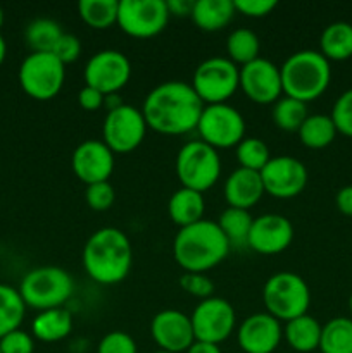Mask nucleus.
Segmentation results:
<instances>
[{
    "instance_id": "46",
    "label": "nucleus",
    "mask_w": 352,
    "mask_h": 353,
    "mask_svg": "<svg viewBox=\"0 0 352 353\" xmlns=\"http://www.w3.org/2000/svg\"><path fill=\"white\" fill-rule=\"evenodd\" d=\"M186 353H221V348L219 345L206 343V341H193V345L186 350Z\"/></svg>"
},
{
    "instance_id": "44",
    "label": "nucleus",
    "mask_w": 352,
    "mask_h": 353,
    "mask_svg": "<svg viewBox=\"0 0 352 353\" xmlns=\"http://www.w3.org/2000/svg\"><path fill=\"white\" fill-rule=\"evenodd\" d=\"M335 203H337V209L342 214L352 217V185L338 190L337 196H335Z\"/></svg>"
},
{
    "instance_id": "11",
    "label": "nucleus",
    "mask_w": 352,
    "mask_h": 353,
    "mask_svg": "<svg viewBox=\"0 0 352 353\" xmlns=\"http://www.w3.org/2000/svg\"><path fill=\"white\" fill-rule=\"evenodd\" d=\"M197 131L200 140L213 148L237 147L245 138V119L235 107L214 103L204 107Z\"/></svg>"
},
{
    "instance_id": "38",
    "label": "nucleus",
    "mask_w": 352,
    "mask_h": 353,
    "mask_svg": "<svg viewBox=\"0 0 352 353\" xmlns=\"http://www.w3.org/2000/svg\"><path fill=\"white\" fill-rule=\"evenodd\" d=\"M179 286L188 295H193L202 300L211 299L214 293V283L202 272H185L179 278Z\"/></svg>"
},
{
    "instance_id": "40",
    "label": "nucleus",
    "mask_w": 352,
    "mask_h": 353,
    "mask_svg": "<svg viewBox=\"0 0 352 353\" xmlns=\"http://www.w3.org/2000/svg\"><path fill=\"white\" fill-rule=\"evenodd\" d=\"M35 341L26 331H10L3 338H0V352L2 353H33Z\"/></svg>"
},
{
    "instance_id": "16",
    "label": "nucleus",
    "mask_w": 352,
    "mask_h": 353,
    "mask_svg": "<svg viewBox=\"0 0 352 353\" xmlns=\"http://www.w3.org/2000/svg\"><path fill=\"white\" fill-rule=\"evenodd\" d=\"M240 88L248 100L261 105L280 100L283 93L282 72L268 59H255L240 68Z\"/></svg>"
},
{
    "instance_id": "23",
    "label": "nucleus",
    "mask_w": 352,
    "mask_h": 353,
    "mask_svg": "<svg viewBox=\"0 0 352 353\" xmlns=\"http://www.w3.org/2000/svg\"><path fill=\"white\" fill-rule=\"evenodd\" d=\"M204 210H206V200L202 193L183 186L173 193L168 203L169 217L179 228H186L202 221Z\"/></svg>"
},
{
    "instance_id": "50",
    "label": "nucleus",
    "mask_w": 352,
    "mask_h": 353,
    "mask_svg": "<svg viewBox=\"0 0 352 353\" xmlns=\"http://www.w3.org/2000/svg\"><path fill=\"white\" fill-rule=\"evenodd\" d=\"M154 353H169V352H162V350H157V352H154Z\"/></svg>"
},
{
    "instance_id": "48",
    "label": "nucleus",
    "mask_w": 352,
    "mask_h": 353,
    "mask_svg": "<svg viewBox=\"0 0 352 353\" xmlns=\"http://www.w3.org/2000/svg\"><path fill=\"white\" fill-rule=\"evenodd\" d=\"M349 312H351V319H352V293L349 296Z\"/></svg>"
},
{
    "instance_id": "41",
    "label": "nucleus",
    "mask_w": 352,
    "mask_h": 353,
    "mask_svg": "<svg viewBox=\"0 0 352 353\" xmlns=\"http://www.w3.org/2000/svg\"><path fill=\"white\" fill-rule=\"evenodd\" d=\"M52 54L62 62V64H71L81 54V43H79L78 37L71 33H62V37L59 38V41L55 43Z\"/></svg>"
},
{
    "instance_id": "9",
    "label": "nucleus",
    "mask_w": 352,
    "mask_h": 353,
    "mask_svg": "<svg viewBox=\"0 0 352 353\" xmlns=\"http://www.w3.org/2000/svg\"><path fill=\"white\" fill-rule=\"evenodd\" d=\"M192 88L207 105L226 103L240 88V69L228 57H211L197 65Z\"/></svg>"
},
{
    "instance_id": "5",
    "label": "nucleus",
    "mask_w": 352,
    "mask_h": 353,
    "mask_svg": "<svg viewBox=\"0 0 352 353\" xmlns=\"http://www.w3.org/2000/svg\"><path fill=\"white\" fill-rule=\"evenodd\" d=\"M75 292V283L68 271L55 265L31 269L26 272L19 285L21 299L26 307L40 312L59 309L71 299Z\"/></svg>"
},
{
    "instance_id": "25",
    "label": "nucleus",
    "mask_w": 352,
    "mask_h": 353,
    "mask_svg": "<svg viewBox=\"0 0 352 353\" xmlns=\"http://www.w3.org/2000/svg\"><path fill=\"white\" fill-rule=\"evenodd\" d=\"M321 324L309 314L289 321L285 327V338L290 348L299 353H311L320 348Z\"/></svg>"
},
{
    "instance_id": "31",
    "label": "nucleus",
    "mask_w": 352,
    "mask_h": 353,
    "mask_svg": "<svg viewBox=\"0 0 352 353\" xmlns=\"http://www.w3.org/2000/svg\"><path fill=\"white\" fill-rule=\"evenodd\" d=\"M117 0H81L78 3L79 17L93 30H107L117 24Z\"/></svg>"
},
{
    "instance_id": "26",
    "label": "nucleus",
    "mask_w": 352,
    "mask_h": 353,
    "mask_svg": "<svg viewBox=\"0 0 352 353\" xmlns=\"http://www.w3.org/2000/svg\"><path fill=\"white\" fill-rule=\"evenodd\" d=\"M321 54L328 61H347L352 57V24L345 21L328 24L320 38Z\"/></svg>"
},
{
    "instance_id": "10",
    "label": "nucleus",
    "mask_w": 352,
    "mask_h": 353,
    "mask_svg": "<svg viewBox=\"0 0 352 353\" xmlns=\"http://www.w3.org/2000/svg\"><path fill=\"white\" fill-rule=\"evenodd\" d=\"M147 133V123L140 109L128 103L110 107L104 119L102 138L104 143L113 154H130L140 147Z\"/></svg>"
},
{
    "instance_id": "45",
    "label": "nucleus",
    "mask_w": 352,
    "mask_h": 353,
    "mask_svg": "<svg viewBox=\"0 0 352 353\" xmlns=\"http://www.w3.org/2000/svg\"><path fill=\"white\" fill-rule=\"evenodd\" d=\"M168 10L169 14H176V16H190L192 14L193 2H188V0H169Z\"/></svg>"
},
{
    "instance_id": "7",
    "label": "nucleus",
    "mask_w": 352,
    "mask_h": 353,
    "mask_svg": "<svg viewBox=\"0 0 352 353\" xmlns=\"http://www.w3.org/2000/svg\"><path fill=\"white\" fill-rule=\"evenodd\" d=\"M176 176L183 188L204 193L216 185L221 176V159L216 148L202 140H192L176 154Z\"/></svg>"
},
{
    "instance_id": "14",
    "label": "nucleus",
    "mask_w": 352,
    "mask_h": 353,
    "mask_svg": "<svg viewBox=\"0 0 352 353\" xmlns=\"http://www.w3.org/2000/svg\"><path fill=\"white\" fill-rule=\"evenodd\" d=\"M131 78L130 59L119 50H100L86 62V86L99 90L106 97L119 92Z\"/></svg>"
},
{
    "instance_id": "28",
    "label": "nucleus",
    "mask_w": 352,
    "mask_h": 353,
    "mask_svg": "<svg viewBox=\"0 0 352 353\" xmlns=\"http://www.w3.org/2000/svg\"><path fill=\"white\" fill-rule=\"evenodd\" d=\"M26 314V303L19 290L0 283V338L19 330Z\"/></svg>"
},
{
    "instance_id": "47",
    "label": "nucleus",
    "mask_w": 352,
    "mask_h": 353,
    "mask_svg": "<svg viewBox=\"0 0 352 353\" xmlns=\"http://www.w3.org/2000/svg\"><path fill=\"white\" fill-rule=\"evenodd\" d=\"M6 54H7V43L6 40H3L2 34H0V64H2L3 59H6Z\"/></svg>"
},
{
    "instance_id": "49",
    "label": "nucleus",
    "mask_w": 352,
    "mask_h": 353,
    "mask_svg": "<svg viewBox=\"0 0 352 353\" xmlns=\"http://www.w3.org/2000/svg\"><path fill=\"white\" fill-rule=\"evenodd\" d=\"M2 24H3V10L2 7H0V28H2Z\"/></svg>"
},
{
    "instance_id": "43",
    "label": "nucleus",
    "mask_w": 352,
    "mask_h": 353,
    "mask_svg": "<svg viewBox=\"0 0 352 353\" xmlns=\"http://www.w3.org/2000/svg\"><path fill=\"white\" fill-rule=\"evenodd\" d=\"M104 100H106V95L100 93L99 90L92 88V86L85 85L78 93L79 107L88 110V112H92V110H99L100 107L104 105Z\"/></svg>"
},
{
    "instance_id": "36",
    "label": "nucleus",
    "mask_w": 352,
    "mask_h": 353,
    "mask_svg": "<svg viewBox=\"0 0 352 353\" xmlns=\"http://www.w3.org/2000/svg\"><path fill=\"white\" fill-rule=\"evenodd\" d=\"M338 133L352 138V88L345 90L333 103L330 114Z\"/></svg>"
},
{
    "instance_id": "39",
    "label": "nucleus",
    "mask_w": 352,
    "mask_h": 353,
    "mask_svg": "<svg viewBox=\"0 0 352 353\" xmlns=\"http://www.w3.org/2000/svg\"><path fill=\"white\" fill-rule=\"evenodd\" d=\"M97 353H138L133 338L124 331H110L100 340Z\"/></svg>"
},
{
    "instance_id": "20",
    "label": "nucleus",
    "mask_w": 352,
    "mask_h": 353,
    "mask_svg": "<svg viewBox=\"0 0 352 353\" xmlns=\"http://www.w3.org/2000/svg\"><path fill=\"white\" fill-rule=\"evenodd\" d=\"M283 330L278 319L268 312L248 316L237 331V343L245 353H273L282 341Z\"/></svg>"
},
{
    "instance_id": "2",
    "label": "nucleus",
    "mask_w": 352,
    "mask_h": 353,
    "mask_svg": "<svg viewBox=\"0 0 352 353\" xmlns=\"http://www.w3.org/2000/svg\"><path fill=\"white\" fill-rule=\"evenodd\" d=\"M131 264V241L117 228H102L86 240L83 248V268L95 283L117 285L130 274Z\"/></svg>"
},
{
    "instance_id": "24",
    "label": "nucleus",
    "mask_w": 352,
    "mask_h": 353,
    "mask_svg": "<svg viewBox=\"0 0 352 353\" xmlns=\"http://www.w3.org/2000/svg\"><path fill=\"white\" fill-rule=\"evenodd\" d=\"M33 336L45 343H55L64 338H68L72 331V316L69 310L50 309L38 314L31 323Z\"/></svg>"
},
{
    "instance_id": "33",
    "label": "nucleus",
    "mask_w": 352,
    "mask_h": 353,
    "mask_svg": "<svg viewBox=\"0 0 352 353\" xmlns=\"http://www.w3.org/2000/svg\"><path fill=\"white\" fill-rule=\"evenodd\" d=\"M62 33L64 31L61 30L59 23L40 17V19H35L28 24L24 37H26L28 45L33 52H52Z\"/></svg>"
},
{
    "instance_id": "27",
    "label": "nucleus",
    "mask_w": 352,
    "mask_h": 353,
    "mask_svg": "<svg viewBox=\"0 0 352 353\" xmlns=\"http://www.w3.org/2000/svg\"><path fill=\"white\" fill-rule=\"evenodd\" d=\"M297 133H299V138L304 147L320 150V148L328 147L335 140L338 131L330 116L314 114V116L306 117V121H304Z\"/></svg>"
},
{
    "instance_id": "6",
    "label": "nucleus",
    "mask_w": 352,
    "mask_h": 353,
    "mask_svg": "<svg viewBox=\"0 0 352 353\" xmlns=\"http://www.w3.org/2000/svg\"><path fill=\"white\" fill-rule=\"evenodd\" d=\"M262 300L268 314L275 319L289 323L307 314L311 292L307 283L295 272H276L266 281Z\"/></svg>"
},
{
    "instance_id": "29",
    "label": "nucleus",
    "mask_w": 352,
    "mask_h": 353,
    "mask_svg": "<svg viewBox=\"0 0 352 353\" xmlns=\"http://www.w3.org/2000/svg\"><path fill=\"white\" fill-rule=\"evenodd\" d=\"M321 353H352V319L333 317L321 327Z\"/></svg>"
},
{
    "instance_id": "18",
    "label": "nucleus",
    "mask_w": 352,
    "mask_h": 353,
    "mask_svg": "<svg viewBox=\"0 0 352 353\" xmlns=\"http://www.w3.org/2000/svg\"><path fill=\"white\" fill-rule=\"evenodd\" d=\"M293 240V226L285 216L262 214L252 221L247 247L261 255L285 252Z\"/></svg>"
},
{
    "instance_id": "12",
    "label": "nucleus",
    "mask_w": 352,
    "mask_h": 353,
    "mask_svg": "<svg viewBox=\"0 0 352 353\" xmlns=\"http://www.w3.org/2000/svg\"><path fill=\"white\" fill-rule=\"evenodd\" d=\"M164 0H121L117 24L133 38H152L161 33L169 19Z\"/></svg>"
},
{
    "instance_id": "13",
    "label": "nucleus",
    "mask_w": 352,
    "mask_h": 353,
    "mask_svg": "<svg viewBox=\"0 0 352 353\" xmlns=\"http://www.w3.org/2000/svg\"><path fill=\"white\" fill-rule=\"evenodd\" d=\"M190 321H192L195 341L219 345L233 333L237 316L228 300L211 296L195 307Z\"/></svg>"
},
{
    "instance_id": "51",
    "label": "nucleus",
    "mask_w": 352,
    "mask_h": 353,
    "mask_svg": "<svg viewBox=\"0 0 352 353\" xmlns=\"http://www.w3.org/2000/svg\"><path fill=\"white\" fill-rule=\"evenodd\" d=\"M0 353H2V352H0Z\"/></svg>"
},
{
    "instance_id": "37",
    "label": "nucleus",
    "mask_w": 352,
    "mask_h": 353,
    "mask_svg": "<svg viewBox=\"0 0 352 353\" xmlns=\"http://www.w3.org/2000/svg\"><path fill=\"white\" fill-rule=\"evenodd\" d=\"M86 205L92 210H97V212H104V210L110 209L114 203V199H116V193H114V188L110 186L109 181L95 183V185L86 186Z\"/></svg>"
},
{
    "instance_id": "22",
    "label": "nucleus",
    "mask_w": 352,
    "mask_h": 353,
    "mask_svg": "<svg viewBox=\"0 0 352 353\" xmlns=\"http://www.w3.org/2000/svg\"><path fill=\"white\" fill-rule=\"evenodd\" d=\"M235 6L231 0H197L192 7V21L202 31H219L230 24L235 16Z\"/></svg>"
},
{
    "instance_id": "8",
    "label": "nucleus",
    "mask_w": 352,
    "mask_h": 353,
    "mask_svg": "<svg viewBox=\"0 0 352 353\" xmlns=\"http://www.w3.org/2000/svg\"><path fill=\"white\" fill-rule=\"evenodd\" d=\"M19 85L35 100H52L62 90L66 65L52 52H31L19 65Z\"/></svg>"
},
{
    "instance_id": "42",
    "label": "nucleus",
    "mask_w": 352,
    "mask_h": 353,
    "mask_svg": "<svg viewBox=\"0 0 352 353\" xmlns=\"http://www.w3.org/2000/svg\"><path fill=\"white\" fill-rule=\"evenodd\" d=\"M235 10L247 17H264L275 10V0H235Z\"/></svg>"
},
{
    "instance_id": "17",
    "label": "nucleus",
    "mask_w": 352,
    "mask_h": 353,
    "mask_svg": "<svg viewBox=\"0 0 352 353\" xmlns=\"http://www.w3.org/2000/svg\"><path fill=\"white\" fill-rule=\"evenodd\" d=\"M150 334L159 350L169 353L186 352L195 341L190 316L175 309L161 310L152 317Z\"/></svg>"
},
{
    "instance_id": "3",
    "label": "nucleus",
    "mask_w": 352,
    "mask_h": 353,
    "mask_svg": "<svg viewBox=\"0 0 352 353\" xmlns=\"http://www.w3.org/2000/svg\"><path fill=\"white\" fill-rule=\"evenodd\" d=\"M231 247L214 221L202 219L179 228L173 241L175 261L185 272H202L216 268L226 259Z\"/></svg>"
},
{
    "instance_id": "32",
    "label": "nucleus",
    "mask_w": 352,
    "mask_h": 353,
    "mask_svg": "<svg viewBox=\"0 0 352 353\" xmlns=\"http://www.w3.org/2000/svg\"><path fill=\"white\" fill-rule=\"evenodd\" d=\"M259 50H261L259 37L247 28L231 31L226 40L228 59L235 64H251L252 61L259 59Z\"/></svg>"
},
{
    "instance_id": "35",
    "label": "nucleus",
    "mask_w": 352,
    "mask_h": 353,
    "mask_svg": "<svg viewBox=\"0 0 352 353\" xmlns=\"http://www.w3.org/2000/svg\"><path fill=\"white\" fill-rule=\"evenodd\" d=\"M268 145L259 138H244L237 145V161L240 168L248 169V171L261 172L262 168L269 162Z\"/></svg>"
},
{
    "instance_id": "15",
    "label": "nucleus",
    "mask_w": 352,
    "mask_h": 353,
    "mask_svg": "<svg viewBox=\"0 0 352 353\" xmlns=\"http://www.w3.org/2000/svg\"><path fill=\"white\" fill-rule=\"evenodd\" d=\"M259 174L264 193L275 199H293L300 195L307 185V169L304 162L289 155L269 159Z\"/></svg>"
},
{
    "instance_id": "30",
    "label": "nucleus",
    "mask_w": 352,
    "mask_h": 353,
    "mask_svg": "<svg viewBox=\"0 0 352 353\" xmlns=\"http://www.w3.org/2000/svg\"><path fill=\"white\" fill-rule=\"evenodd\" d=\"M252 221H254V217L248 214V210L228 207L221 212L217 226L226 236L230 247H247Z\"/></svg>"
},
{
    "instance_id": "1",
    "label": "nucleus",
    "mask_w": 352,
    "mask_h": 353,
    "mask_svg": "<svg viewBox=\"0 0 352 353\" xmlns=\"http://www.w3.org/2000/svg\"><path fill=\"white\" fill-rule=\"evenodd\" d=\"M204 107L190 83L166 81L145 97L141 114L147 128L171 137L197 130Z\"/></svg>"
},
{
    "instance_id": "34",
    "label": "nucleus",
    "mask_w": 352,
    "mask_h": 353,
    "mask_svg": "<svg viewBox=\"0 0 352 353\" xmlns=\"http://www.w3.org/2000/svg\"><path fill=\"white\" fill-rule=\"evenodd\" d=\"M307 117V107L290 97H282L273 107V121L283 131H299Z\"/></svg>"
},
{
    "instance_id": "4",
    "label": "nucleus",
    "mask_w": 352,
    "mask_h": 353,
    "mask_svg": "<svg viewBox=\"0 0 352 353\" xmlns=\"http://www.w3.org/2000/svg\"><path fill=\"white\" fill-rule=\"evenodd\" d=\"M280 72L283 93L304 103L320 99L326 92L331 79L330 61L316 50H300L292 54L283 62Z\"/></svg>"
},
{
    "instance_id": "19",
    "label": "nucleus",
    "mask_w": 352,
    "mask_h": 353,
    "mask_svg": "<svg viewBox=\"0 0 352 353\" xmlns=\"http://www.w3.org/2000/svg\"><path fill=\"white\" fill-rule=\"evenodd\" d=\"M71 168L86 186L107 181L114 171V154L104 141L86 140L72 152Z\"/></svg>"
},
{
    "instance_id": "21",
    "label": "nucleus",
    "mask_w": 352,
    "mask_h": 353,
    "mask_svg": "<svg viewBox=\"0 0 352 353\" xmlns=\"http://www.w3.org/2000/svg\"><path fill=\"white\" fill-rule=\"evenodd\" d=\"M224 199L230 207L248 210L264 195L261 174L255 171L238 168L224 181Z\"/></svg>"
}]
</instances>
